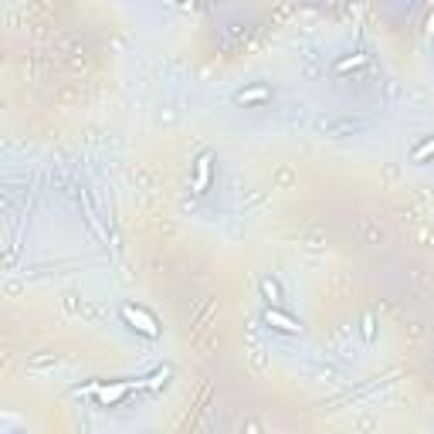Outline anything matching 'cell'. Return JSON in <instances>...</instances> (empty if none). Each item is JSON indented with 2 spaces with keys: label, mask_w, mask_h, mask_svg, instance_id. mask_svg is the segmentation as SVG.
Here are the masks:
<instances>
[{
  "label": "cell",
  "mask_w": 434,
  "mask_h": 434,
  "mask_svg": "<svg viewBox=\"0 0 434 434\" xmlns=\"http://www.w3.org/2000/svg\"><path fill=\"white\" fill-rule=\"evenodd\" d=\"M119 316H122V322L129 326L132 333H139V336H146V340H160V333H163L156 316L139 302H122L119 305Z\"/></svg>",
  "instance_id": "1"
},
{
  "label": "cell",
  "mask_w": 434,
  "mask_h": 434,
  "mask_svg": "<svg viewBox=\"0 0 434 434\" xmlns=\"http://www.w3.org/2000/svg\"><path fill=\"white\" fill-rule=\"evenodd\" d=\"M136 387H143V380H119V383H92L89 387V394L95 397V404L98 407H119L126 397L136 390Z\"/></svg>",
  "instance_id": "2"
},
{
  "label": "cell",
  "mask_w": 434,
  "mask_h": 434,
  "mask_svg": "<svg viewBox=\"0 0 434 434\" xmlns=\"http://www.w3.org/2000/svg\"><path fill=\"white\" fill-rule=\"evenodd\" d=\"M272 85H264V82H255V85H245V89H238V92L231 95V102L238 106V109H258L264 102H272Z\"/></svg>",
  "instance_id": "3"
},
{
  "label": "cell",
  "mask_w": 434,
  "mask_h": 434,
  "mask_svg": "<svg viewBox=\"0 0 434 434\" xmlns=\"http://www.w3.org/2000/svg\"><path fill=\"white\" fill-rule=\"evenodd\" d=\"M262 319H264V326H268V329H275V333H282V336H299V333H302L299 319H292L282 305H264Z\"/></svg>",
  "instance_id": "4"
},
{
  "label": "cell",
  "mask_w": 434,
  "mask_h": 434,
  "mask_svg": "<svg viewBox=\"0 0 434 434\" xmlns=\"http://www.w3.org/2000/svg\"><path fill=\"white\" fill-rule=\"evenodd\" d=\"M214 177V150H200L193 160V193H208Z\"/></svg>",
  "instance_id": "5"
},
{
  "label": "cell",
  "mask_w": 434,
  "mask_h": 434,
  "mask_svg": "<svg viewBox=\"0 0 434 434\" xmlns=\"http://www.w3.org/2000/svg\"><path fill=\"white\" fill-rule=\"evenodd\" d=\"M329 139H343V136H353V132H363L366 129V122L363 119H353V115H340V119H326L319 126Z\"/></svg>",
  "instance_id": "6"
},
{
  "label": "cell",
  "mask_w": 434,
  "mask_h": 434,
  "mask_svg": "<svg viewBox=\"0 0 434 434\" xmlns=\"http://www.w3.org/2000/svg\"><path fill=\"white\" fill-rule=\"evenodd\" d=\"M258 292H262L264 305H282V302H285L282 282H279V279H275V275H264L262 282H258Z\"/></svg>",
  "instance_id": "7"
},
{
  "label": "cell",
  "mask_w": 434,
  "mask_h": 434,
  "mask_svg": "<svg viewBox=\"0 0 434 434\" xmlns=\"http://www.w3.org/2000/svg\"><path fill=\"white\" fill-rule=\"evenodd\" d=\"M431 160H434V132L424 136V139H417V146L411 150V163H414V167H424V163H431Z\"/></svg>",
  "instance_id": "8"
},
{
  "label": "cell",
  "mask_w": 434,
  "mask_h": 434,
  "mask_svg": "<svg viewBox=\"0 0 434 434\" xmlns=\"http://www.w3.org/2000/svg\"><path fill=\"white\" fill-rule=\"evenodd\" d=\"M82 214H85V224L92 227L95 238H106V231H102L98 217H95V208H92V197H89V190H82Z\"/></svg>",
  "instance_id": "9"
},
{
  "label": "cell",
  "mask_w": 434,
  "mask_h": 434,
  "mask_svg": "<svg viewBox=\"0 0 434 434\" xmlns=\"http://www.w3.org/2000/svg\"><path fill=\"white\" fill-rule=\"evenodd\" d=\"M359 65H366V55H353V58H340L336 65H333V72L343 75V72H350V68H359Z\"/></svg>",
  "instance_id": "10"
},
{
  "label": "cell",
  "mask_w": 434,
  "mask_h": 434,
  "mask_svg": "<svg viewBox=\"0 0 434 434\" xmlns=\"http://www.w3.org/2000/svg\"><path fill=\"white\" fill-rule=\"evenodd\" d=\"M167 377H170V370H163V366H160L153 377H146V387H150V390H160V387H167Z\"/></svg>",
  "instance_id": "11"
},
{
  "label": "cell",
  "mask_w": 434,
  "mask_h": 434,
  "mask_svg": "<svg viewBox=\"0 0 434 434\" xmlns=\"http://www.w3.org/2000/svg\"><path fill=\"white\" fill-rule=\"evenodd\" d=\"M359 333H363V340L366 343H374V336H377V322H374V316H363V329H359Z\"/></svg>",
  "instance_id": "12"
}]
</instances>
